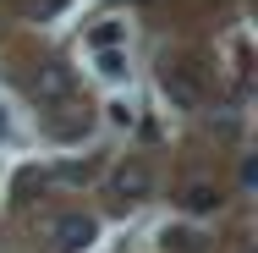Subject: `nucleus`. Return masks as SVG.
Returning <instances> with one entry per match:
<instances>
[{
  "instance_id": "1",
  "label": "nucleus",
  "mask_w": 258,
  "mask_h": 253,
  "mask_svg": "<svg viewBox=\"0 0 258 253\" xmlns=\"http://www.w3.org/2000/svg\"><path fill=\"white\" fill-rule=\"evenodd\" d=\"M159 88L170 94V105H181V110H198L204 94H209L204 66L187 61V55H165V61H159Z\"/></svg>"
},
{
  "instance_id": "2",
  "label": "nucleus",
  "mask_w": 258,
  "mask_h": 253,
  "mask_svg": "<svg viewBox=\"0 0 258 253\" xmlns=\"http://www.w3.org/2000/svg\"><path fill=\"white\" fill-rule=\"evenodd\" d=\"M94 231H99V226H94V215H77V209H72V215H60V220L50 226L44 253H83L88 242H94Z\"/></svg>"
},
{
  "instance_id": "3",
  "label": "nucleus",
  "mask_w": 258,
  "mask_h": 253,
  "mask_svg": "<svg viewBox=\"0 0 258 253\" xmlns=\"http://www.w3.org/2000/svg\"><path fill=\"white\" fill-rule=\"evenodd\" d=\"M33 94H39L44 105H72V94H77L72 66H66V61H39V72H33Z\"/></svg>"
},
{
  "instance_id": "4",
  "label": "nucleus",
  "mask_w": 258,
  "mask_h": 253,
  "mask_svg": "<svg viewBox=\"0 0 258 253\" xmlns=\"http://www.w3.org/2000/svg\"><path fill=\"white\" fill-rule=\"evenodd\" d=\"M143 193H154V165L149 160H121L115 165V198L132 204V198H143Z\"/></svg>"
},
{
  "instance_id": "5",
  "label": "nucleus",
  "mask_w": 258,
  "mask_h": 253,
  "mask_svg": "<svg viewBox=\"0 0 258 253\" xmlns=\"http://www.w3.org/2000/svg\"><path fill=\"white\" fill-rule=\"evenodd\" d=\"M220 204H225V187L209 182V176H192V182L181 187V209H192V215H214Z\"/></svg>"
},
{
  "instance_id": "6",
  "label": "nucleus",
  "mask_w": 258,
  "mask_h": 253,
  "mask_svg": "<svg viewBox=\"0 0 258 253\" xmlns=\"http://www.w3.org/2000/svg\"><path fill=\"white\" fill-rule=\"evenodd\" d=\"M165 248H176V253H198V237H192V231H165Z\"/></svg>"
},
{
  "instance_id": "7",
  "label": "nucleus",
  "mask_w": 258,
  "mask_h": 253,
  "mask_svg": "<svg viewBox=\"0 0 258 253\" xmlns=\"http://www.w3.org/2000/svg\"><path fill=\"white\" fill-rule=\"evenodd\" d=\"M99 72H104V77H121V72H126V61H121L115 50H99Z\"/></svg>"
},
{
  "instance_id": "8",
  "label": "nucleus",
  "mask_w": 258,
  "mask_h": 253,
  "mask_svg": "<svg viewBox=\"0 0 258 253\" xmlns=\"http://www.w3.org/2000/svg\"><path fill=\"white\" fill-rule=\"evenodd\" d=\"M115 39H121V22H104V28H94V44H99V50H110Z\"/></svg>"
},
{
  "instance_id": "9",
  "label": "nucleus",
  "mask_w": 258,
  "mask_h": 253,
  "mask_svg": "<svg viewBox=\"0 0 258 253\" xmlns=\"http://www.w3.org/2000/svg\"><path fill=\"white\" fill-rule=\"evenodd\" d=\"M66 0H28V17H55Z\"/></svg>"
},
{
  "instance_id": "10",
  "label": "nucleus",
  "mask_w": 258,
  "mask_h": 253,
  "mask_svg": "<svg viewBox=\"0 0 258 253\" xmlns=\"http://www.w3.org/2000/svg\"><path fill=\"white\" fill-rule=\"evenodd\" d=\"M236 182H242V187H253V182H258V160H253V154L236 165Z\"/></svg>"
},
{
  "instance_id": "11",
  "label": "nucleus",
  "mask_w": 258,
  "mask_h": 253,
  "mask_svg": "<svg viewBox=\"0 0 258 253\" xmlns=\"http://www.w3.org/2000/svg\"><path fill=\"white\" fill-rule=\"evenodd\" d=\"M242 253H253V248H242Z\"/></svg>"
}]
</instances>
